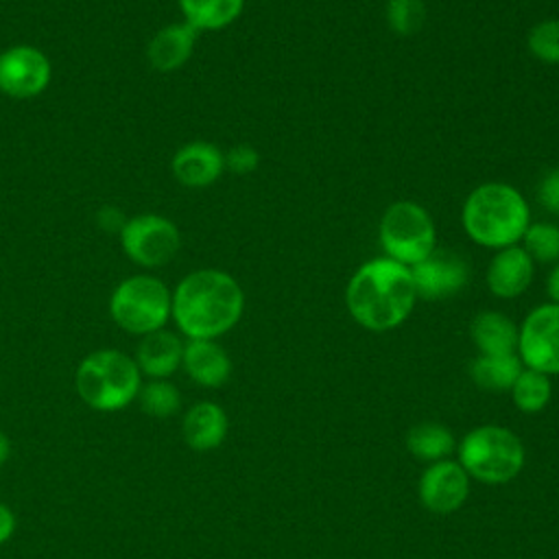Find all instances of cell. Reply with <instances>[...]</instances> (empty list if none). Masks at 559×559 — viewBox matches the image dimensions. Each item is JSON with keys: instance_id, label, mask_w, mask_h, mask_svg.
I'll list each match as a JSON object with an SVG mask.
<instances>
[{"instance_id": "obj_1", "label": "cell", "mask_w": 559, "mask_h": 559, "mask_svg": "<svg viewBox=\"0 0 559 559\" xmlns=\"http://www.w3.org/2000/svg\"><path fill=\"white\" fill-rule=\"evenodd\" d=\"M417 299L411 269L386 255L362 262L345 286L349 317L369 332L400 328Z\"/></svg>"}, {"instance_id": "obj_2", "label": "cell", "mask_w": 559, "mask_h": 559, "mask_svg": "<svg viewBox=\"0 0 559 559\" xmlns=\"http://www.w3.org/2000/svg\"><path fill=\"white\" fill-rule=\"evenodd\" d=\"M245 312V293L234 275L221 269L188 273L173 290L170 319L186 338L227 334Z\"/></svg>"}, {"instance_id": "obj_3", "label": "cell", "mask_w": 559, "mask_h": 559, "mask_svg": "<svg viewBox=\"0 0 559 559\" xmlns=\"http://www.w3.org/2000/svg\"><path fill=\"white\" fill-rule=\"evenodd\" d=\"M461 225L472 242L498 251L520 245L531 225V205L515 186L485 181L465 197Z\"/></svg>"}, {"instance_id": "obj_4", "label": "cell", "mask_w": 559, "mask_h": 559, "mask_svg": "<svg viewBox=\"0 0 559 559\" xmlns=\"http://www.w3.org/2000/svg\"><path fill=\"white\" fill-rule=\"evenodd\" d=\"M142 382L133 356L114 347L90 352L74 371L76 395L96 413H118L131 406Z\"/></svg>"}, {"instance_id": "obj_5", "label": "cell", "mask_w": 559, "mask_h": 559, "mask_svg": "<svg viewBox=\"0 0 559 559\" xmlns=\"http://www.w3.org/2000/svg\"><path fill=\"white\" fill-rule=\"evenodd\" d=\"M456 461L469 478L485 485H504L522 472L526 450L513 430L498 424H483L456 443Z\"/></svg>"}, {"instance_id": "obj_6", "label": "cell", "mask_w": 559, "mask_h": 559, "mask_svg": "<svg viewBox=\"0 0 559 559\" xmlns=\"http://www.w3.org/2000/svg\"><path fill=\"white\" fill-rule=\"evenodd\" d=\"M378 240L386 258L411 269L437 249V227L424 205L402 199L382 212Z\"/></svg>"}, {"instance_id": "obj_7", "label": "cell", "mask_w": 559, "mask_h": 559, "mask_svg": "<svg viewBox=\"0 0 559 559\" xmlns=\"http://www.w3.org/2000/svg\"><path fill=\"white\" fill-rule=\"evenodd\" d=\"M173 310V293L153 275H133L122 280L109 297V314L118 328L144 336L162 330Z\"/></svg>"}, {"instance_id": "obj_8", "label": "cell", "mask_w": 559, "mask_h": 559, "mask_svg": "<svg viewBox=\"0 0 559 559\" xmlns=\"http://www.w3.org/2000/svg\"><path fill=\"white\" fill-rule=\"evenodd\" d=\"M120 245L124 253L140 266L153 269L170 262L179 247L181 236L173 221L159 214H138L127 218L120 229Z\"/></svg>"}, {"instance_id": "obj_9", "label": "cell", "mask_w": 559, "mask_h": 559, "mask_svg": "<svg viewBox=\"0 0 559 559\" xmlns=\"http://www.w3.org/2000/svg\"><path fill=\"white\" fill-rule=\"evenodd\" d=\"M522 365L546 376H559V304H539L518 325Z\"/></svg>"}, {"instance_id": "obj_10", "label": "cell", "mask_w": 559, "mask_h": 559, "mask_svg": "<svg viewBox=\"0 0 559 559\" xmlns=\"http://www.w3.org/2000/svg\"><path fill=\"white\" fill-rule=\"evenodd\" d=\"M48 57L26 44L0 52V92L11 98H33L50 83Z\"/></svg>"}, {"instance_id": "obj_11", "label": "cell", "mask_w": 559, "mask_h": 559, "mask_svg": "<svg viewBox=\"0 0 559 559\" xmlns=\"http://www.w3.org/2000/svg\"><path fill=\"white\" fill-rule=\"evenodd\" d=\"M469 476L454 459L428 463L417 483V496L424 509L445 515L459 511L469 496Z\"/></svg>"}, {"instance_id": "obj_12", "label": "cell", "mask_w": 559, "mask_h": 559, "mask_svg": "<svg viewBox=\"0 0 559 559\" xmlns=\"http://www.w3.org/2000/svg\"><path fill=\"white\" fill-rule=\"evenodd\" d=\"M417 297L445 299L461 293L469 282V264L454 251L435 249L426 260L411 266Z\"/></svg>"}, {"instance_id": "obj_13", "label": "cell", "mask_w": 559, "mask_h": 559, "mask_svg": "<svg viewBox=\"0 0 559 559\" xmlns=\"http://www.w3.org/2000/svg\"><path fill=\"white\" fill-rule=\"evenodd\" d=\"M533 277H535V262L520 245L498 249L491 255L485 273L487 288L498 299H515L524 295Z\"/></svg>"}, {"instance_id": "obj_14", "label": "cell", "mask_w": 559, "mask_h": 559, "mask_svg": "<svg viewBox=\"0 0 559 559\" xmlns=\"http://www.w3.org/2000/svg\"><path fill=\"white\" fill-rule=\"evenodd\" d=\"M170 168L181 186L207 188L223 175L225 153L212 142L194 140L177 148Z\"/></svg>"}, {"instance_id": "obj_15", "label": "cell", "mask_w": 559, "mask_h": 559, "mask_svg": "<svg viewBox=\"0 0 559 559\" xmlns=\"http://www.w3.org/2000/svg\"><path fill=\"white\" fill-rule=\"evenodd\" d=\"M181 369L194 384L218 389L231 376V358L225 347L212 338H188L183 343Z\"/></svg>"}, {"instance_id": "obj_16", "label": "cell", "mask_w": 559, "mask_h": 559, "mask_svg": "<svg viewBox=\"0 0 559 559\" xmlns=\"http://www.w3.org/2000/svg\"><path fill=\"white\" fill-rule=\"evenodd\" d=\"M181 358H183V341L179 334L166 328L140 336V343L133 354V360L142 378L146 376L148 380L170 378L181 367Z\"/></svg>"}, {"instance_id": "obj_17", "label": "cell", "mask_w": 559, "mask_h": 559, "mask_svg": "<svg viewBox=\"0 0 559 559\" xmlns=\"http://www.w3.org/2000/svg\"><path fill=\"white\" fill-rule=\"evenodd\" d=\"M229 432V419L223 406L210 400L192 404L181 419V437L194 452H210L218 448Z\"/></svg>"}, {"instance_id": "obj_18", "label": "cell", "mask_w": 559, "mask_h": 559, "mask_svg": "<svg viewBox=\"0 0 559 559\" xmlns=\"http://www.w3.org/2000/svg\"><path fill=\"white\" fill-rule=\"evenodd\" d=\"M197 37L199 31L192 28L188 22L166 24L148 41L146 57L151 68L157 72L179 70L192 57Z\"/></svg>"}, {"instance_id": "obj_19", "label": "cell", "mask_w": 559, "mask_h": 559, "mask_svg": "<svg viewBox=\"0 0 559 559\" xmlns=\"http://www.w3.org/2000/svg\"><path fill=\"white\" fill-rule=\"evenodd\" d=\"M469 336L478 354H513L518 349V325L498 310L478 312L472 319Z\"/></svg>"}, {"instance_id": "obj_20", "label": "cell", "mask_w": 559, "mask_h": 559, "mask_svg": "<svg viewBox=\"0 0 559 559\" xmlns=\"http://www.w3.org/2000/svg\"><path fill=\"white\" fill-rule=\"evenodd\" d=\"M524 369L520 356L513 354H478L469 365V378L485 391H511L515 378Z\"/></svg>"}, {"instance_id": "obj_21", "label": "cell", "mask_w": 559, "mask_h": 559, "mask_svg": "<svg viewBox=\"0 0 559 559\" xmlns=\"http://www.w3.org/2000/svg\"><path fill=\"white\" fill-rule=\"evenodd\" d=\"M188 22L199 33L203 31H223L234 24L242 9L245 0H177Z\"/></svg>"}, {"instance_id": "obj_22", "label": "cell", "mask_w": 559, "mask_h": 559, "mask_svg": "<svg viewBox=\"0 0 559 559\" xmlns=\"http://www.w3.org/2000/svg\"><path fill=\"white\" fill-rule=\"evenodd\" d=\"M406 448L415 459L437 463L450 459V454L456 450V437L443 424L419 421L406 432Z\"/></svg>"}, {"instance_id": "obj_23", "label": "cell", "mask_w": 559, "mask_h": 559, "mask_svg": "<svg viewBox=\"0 0 559 559\" xmlns=\"http://www.w3.org/2000/svg\"><path fill=\"white\" fill-rule=\"evenodd\" d=\"M511 397L515 408H520L522 413H539L548 406L550 397H552V384H550V376L528 369L524 367L520 371V376L515 378L513 386H511Z\"/></svg>"}, {"instance_id": "obj_24", "label": "cell", "mask_w": 559, "mask_h": 559, "mask_svg": "<svg viewBox=\"0 0 559 559\" xmlns=\"http://www.w3.org/2000/svg\"><path fill=\"white\" fill-rule=\"evenodd\" d=\"M144 415L153 419H168L181 411V391L168 380H146L135 400Z\"/></svg>"}, {"instance_id": "obj_25", "label": "cell", "mask_w": 559, "mask_h": 559, "mask_svg": "<svg viewBox=\"0 0 559 559\" xmlns=\"http://www.w3.org/2000/svg\"><path fill=\"white\" fill-rule=\"evenodd\" d=\"M520 242V247L533 258V262H559V225L548 221H531Z\"/></svg>"}, {"instance_id": "obj_26", "label": "cell", "mask_w": 559, "mask_h": 559, "mask_svg": "<svg viewBox=\"0 0 559 559\" xmlns=\"http://www.w3.org/2000/svg\"><path fill=\"white\" fill-rule=\"evenodd\" d=\"M384 17L393 33L408 37L421 31L428 13L424 0H386Z\"/></svg>"}, {"instance_id": "obj_27", "label": "cell", "mask_w": 559, "mask_h": 559, "mask_svg": "<svg viewBox=\"0 0 559 559\" xmlns=\"http://www.w3.org/2000/svg\"><path fill=\"white\" fill-rule=\"evenodd\" d=\"M526 48L539 63L559 66V17L533 24L526 35Z\"/></svg>"}, {"instance_id": "obj_28", "label": "cell", "mask_w": 559, "mask_h": 559, "mask_svg": "<svg viewBox=\"0 0 559 559\" xmlns=\"http://www.w3.org/2000/svg\"><path fill=\"white\" fill-rule=\"evenodd\" d=\"M260 155L251 144H236L225 153V168L236 175H249L258 168Z\"/></svg>"}, {"instance_id": "obj_29", "label": "cell", "mask_w": 559, "mask_h": 559, "mask_svg": "<svg viewBox=\"0 0 559 559\" xmlns=\"http://www.w3.org/2000/svg\"><path fill=\"white\" fill-rule=\"evenodd\" d=\"M537 201L546 212L559 214V166L544 173L537 183Z\"/></svg>"}, {"instance_id": "obj_30", "label": "cell", "mask_w": 559, "mask_h": 559, "mask_svg": "<svg viewBox=\"0 0 559 559\" xmlns=\"http://www.w3.org/2000/svg\"><path fill=\"white\" fill-rule=\"evenodd\" d=\"M96 221H98V225H100V229H105V231H118L120 234V229L124 227V214L118 210V207H114V205H105V207H100L98 210V214H96Z\"/></svg>"}, {"instance_id": "obj_31", "label": "cell", "mask_w": 559, "mask_h": 559, "mask_svg": "<svg viewBox=\"0 0 559 559\" xmlns=\"http://www.w3.org/2000/svg\"><path fill=\"white\" fill-rule=\"evenodd\" d=\"M15 528H17V518L13 509L0 500V546L13 537Z\"/></svg>"}, {"instance_id": "obj_32", "label": "cell", "mask_w": 559, "mask_h": 559, "mask_svg": "<svg viewBox=\"0 0 559 559\" xmlns=\"http://www.w3.org/2000/svg\"><path fill=\"white\" fill-rule=\"evenodd\" d=\"M546 293L552 304H559V262L552 264V269L546 277Z\"/></svg>"}, {"instance_id": "obj_33", "label": "cell", "mask_w": 559, "mask_h": 559, "mask_svg": "<svg viewBox=\"0 0 559 559\" xmlns=\"http://www.w3.org/2000/svg\"><path fill=\"white\" fill-rule=\"evenodd\" d=\"M11 456V439L7 437V432L0 430V467L9 461Z\"/></svg>"}]
</instances>
